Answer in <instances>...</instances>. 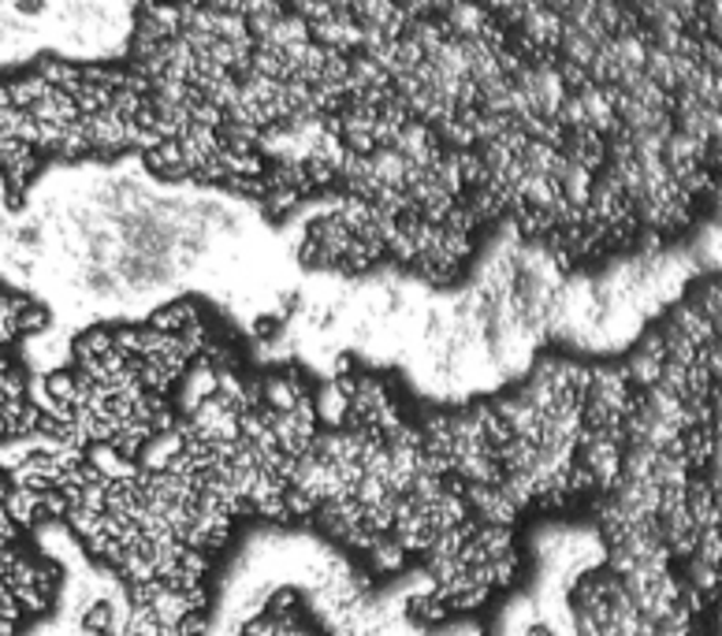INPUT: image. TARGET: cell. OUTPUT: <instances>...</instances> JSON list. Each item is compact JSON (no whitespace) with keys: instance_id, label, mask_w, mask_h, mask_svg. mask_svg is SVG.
Instances as JSON below:
<instances>
[{"instance_id":"cell-1","label":"cell","mask_w":722,"mask_h":636,"mask_svg":"<svg viewBox=\"0 0 722 636\" xmlns=\"http://www.w3.org/2000/svg\"><path fill=\"white\" fill-rule=\"evenodd\" d=\"M577 636H648L644 633L637 603L619 584L611 570L589 577L574 592Z\"/></svg>"}]
</instances>
